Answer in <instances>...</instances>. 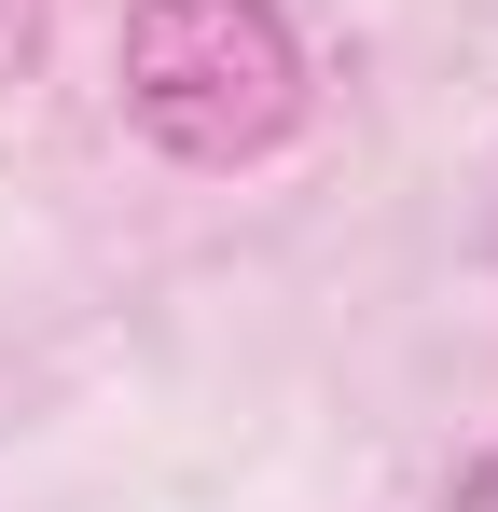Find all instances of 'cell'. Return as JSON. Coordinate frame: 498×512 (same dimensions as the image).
Here are the masks:
<instances>
[{"label":"cell","instance_id":"7a4b0ae2","mask_svg":"<svg viewBox=\"0 0 498 512\" xmlns=\"http://www.w3.org/2000/svg\"><path fill=\"white\" fill-rule=\"evenodd\" d=\"M471 512H498V457H485V471H471Z\"/></svg>","mask_w":498,"mask_h":512},{"label":"cell","instance_id":"6da1fadb","mask_svg":"<svg viewBox=\"0 0 498 512\" xmlns=\"http://www.w3.org/2000/svg\"><path fill=\"white\" fill-rule=\"evenodd\" d=\"M125 125L180 167H249L305 125V42L277 0H125Z\"/></svg>","mask_w":498,"mask_h":512}]
</instances>
